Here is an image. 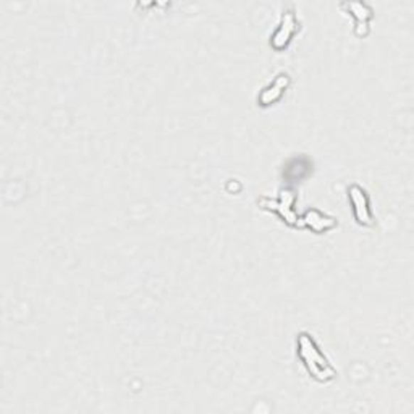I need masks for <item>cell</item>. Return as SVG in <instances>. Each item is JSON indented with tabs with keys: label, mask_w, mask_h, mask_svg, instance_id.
<instances>
[{
	"label": "cell",
	"mask_w": 414,
	"mask_h": 414,
	"mask_svg": "<svg viewBox=\"0 0 414 414\" xmlns=\"http://www.w3.org/2000/svg\"><path fill=\"white\" fill-rule=\"evenodd\" d=\"M298 356L303 361L307 372L317 382H329L336 376V371L319 350L314 339L309 334L303 332L298 335Z\"/></svg>",
	"instance_id": "1"
},
{
	"label": "cell",
	"mask_w": 414,
	"mask_h": 414,
	"mask_svg": "<svg viewBox=\"0 0 414 414\" xmlns=\"http://www.w3.org/2000/svg\"><path fill=\"white\" fill-rule=\"evenodd\" d=\"M303 223H304V227L312 230V232L325 233V232H329V230H332L334 227H336V218L325 216L317 209H309L304 212Z\"/></svg>",
	"instance_id": "6"
},
{
	"label": "cell",
	"mask_w": 414,
	"mask_h": 414,
	"mask_svg": "<svg viewBox=\"0 0 414 414\" xmlns=\"http://www.w3.org/2000/svg\"><path fill=\"white\" fill-rule=\"evenodd\" d=\"M293 203H294V196L292 191H282L280 193V198L277 201H272L269 198H262L261 199V206L264 209H270V211H275L277 214H279L283 221H285L288 225L294 227L297 225V214H294V209H293Z\"/></svg>",
	"instance_id": "3"
},
{
	"label": "cell",
	"mask_w": 414,
	"mask_h": 414,
	"mask_svg": "<svg viewBox=\"0 0 414 414\" xmlns=\"http://www.w3.org/2000/svg\"><path fill=\"white\" fill-rule=\"evenodd\" d=\"M294 31H297V20H294V15L292 14V11H287V14L282 16L280 28L277 29L274 36H272V41H270L272 47L277 51L285 49V47L290 44V41H292Z\"/></svg>",
	"instance_id": "4"
},
{
	"label": "cell",
	"mask_w": 414,
	"mask_h": 414,
	"mask_svg": "<svg viewBox=\"0 0 414 414\" xmlns=\"http://www.w3.org/2000/svg\"><path fill=\"white\" fill-rule=\"evenodd\" d=\"M290 76L285 73H280L267 87H265V90H262L261 94H259V104H261L262 107H267V105L277 102V100L283 96V92L287 91Z\"/></svg>",
	"instance_id": "5"
},
{
	"label": "cell",
	"mask_w": 414,
	"mask_h": 414,
	"mask_svg": "<svg viewBox=\"0 0 414 414\" xmlns=\"http://www.w3.org/2000/svg\"><path fill=\"white\" fill-rule=\"evenodd\" d=\"M348 196H350L351 206H353V214L359 225L363 227H372L374 225V217L371 212V204L368 193L364 191L359 185H351L348 188Z\"/></svg>",
	"instance_id": "2"
}]
</instances>
